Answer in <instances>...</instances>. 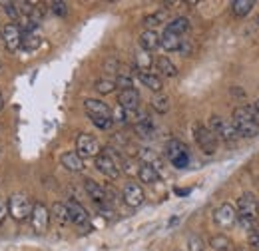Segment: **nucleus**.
<instances>
[{
	"label": "nucleus",
	"instance_id": "1",
	"mask_svg": "<svg viewBox=\"0 0 259 251\" xmlns=\"http://www.w3.org/2000/svg\"><path fill=\"white\" fill-rule=\"evenodd\" d=\"M237 134L241 138H255L259 136V118L251 106H241L233 110V122Z\"/></svg>",
	"mask_w": 259,
	"mask_h": 251
},
{
	"label": "nucleus",
	"instance_id": "2",
	"mask_svg": "<svg viewBox=\"0 0 259 251\" xmlns=\"http://www.w3.org/2000/svg\"><path fill=\"white\" fill-rule=\"evenodd\" d=\"M165 156L176 170H186L190 165V150L180 140H169L165 144Z\"/></svg>",
	"mask_w": 259,
	"mask_h": 251
},
{
	"label": "nucleus",
	"instance_id": "3",
	"mask_svg": "<svg viewBox=\"0 0 259 251\" xmlns=\"http://www.w3.org/2000/svg\"><path fill=\"white\" fill-rule=\"evenodd\" d=\"M32 207L34 203L30 201V197L24 195V193H12L8 197V212H10V216L16 221L30 220Z\"/></svg>",
	"mask_w": 259,
	"mask_h": 251
},
{
	"label": "nucleus",
	"instance_id": "4",
	"mask_svg": "<svg viewBox=\"0 0 259 251\" xmlns=\"http://www.w3.org/2000/svg\"><path fill=\"white\" fill-rule=\"evenodd\" d=\"M209 132L215 138H222L224 142H235L239 138L235 126L231 124V122H226L222 116H211L209 118Z\"/></svg>",
	"mask_w": 259,
	"mask_h": 251
},
{
	"label": "nucleus",
	"instance_id": "5",
	"mask_svg": "<svg viewBox=\"0 0 259 251\" xmlns=\"http://www.w3.org/2000/svg\"><path fill=\"white\" fill-rule=\"evenodd\" d=\"M94 161H96V170L100 174H104L108 180H118V178H120V168H118L114 156L110 154V150L100 152V154L94 157Z\"/></svg>",
	"mask_w": 259,
	"mask_h": 251
},
{
	"label": "nucleus",
	"instance_id": "6",
	"mask_svg": "<svg viewBox=\"0 0 259 251\" xmlns=\"http://www.w3.org/2000/svg\"><path fill=\"white\" fill-rule=\"evenodd\" d=\"M257 199L253 193H243L239 199H237V220H245V221H253L257 220Z\"/></svg>",
	"mask_w": 259,
	"mask_h": 251
},
{
	"label": "nucleus",
	"instance_id": "7",
	"mask_svg": "<svg viewBox=\"0 0 259 251\" xmlns=\"http://www.w3.org/2000/svg\"><path fill=\"white\" fill-rule=\"evenodd\" d=\"M84 108H86V114H88V118L92 120V124H94V122H100V120H112V110H110V106H108L106 102H102V100L88 98V100L84 102Z\"/></svg>",
	"mask_w": 259,
	"mask_h": 251
},
{
	"label": "nucleus",
	"instance_id": "8",
	"mask_svg": "<svg viewBox=\"0 0 259 251\" xmlns=\"http://www.w3.org/2000/svg\"><path fill=\"white\" fill-rule=\"evenodd\" d=\"M195 142H197L199 150L207 156L215 154V150H218V138L205 126H195Z\"/></svg>",
	"mask_w": 259,
	"mask_h": 251
},
{
	"label": "nucleus",
	"instance_id": "9",
	"mask_svg": "<svg viewBox=\"0 0 259 251\" xmlns=\"http://www.w3.org/2000/svg\"><path fill=\"white\" fill-rule=\"evenodd\" d=\"M2 40H4V46L8 52H16L20 46H22V28L16 24V22H10V24H4L2 28Z\"/></svg>",
	"mask_w": 259,
	"mask_h": 251
},
{
	"label": "nucleus",
	"instance_id": "10",
	"mask_svg": "<svg viewBox=\"0 0 259 251\" xmlns=\"http://www.w3.org/2000/svg\"><path fill=\"white\" fill-rule=\"evenodd\" d=\"M76 154L86 159V157H96L100 154V144L94 136L90 134H80L76 140Z\"/></svg>",
	"mask_w": 259,
	"mask_h": 251
},
{
	"label": "nucleus",
	"instance_id": "11",
	"mask_svg": "<svg viewBox=\"0 0 259 251\" xmlns=\"http://www.w3.org/2000/svg\"><path fill=\"white\" fill-rule=\"evenodd\" d=\"M30 221L36 233H46L48 225H50V212L46 210V205L42 203H34L32 214H30Z\"/></svg>",
	"mask_w": 259,
	"mask_h": 251
},
{
	"label": "nucleus",
	"instance_id": "12",
	"mask_svg": "<svg viewBox=\"0 0 259 251\" xmlns=\"http://www.w3.org/2000/svg\"><path fill=\"white\" fill-rule=\"evenodd\" d=\"M122 197H124V201L128 203L130 207H140V205L144 203V199H146L144 189L140 188L138 184H134V182H128V184L124 186Z\"/></svg>",
	"mask_w": 259,
	"mask_h": 251
},
{
	"label": "nucleus",
	"instance_id": "13",
	"mask_svg": "<svg viewBox=\"0 0 259 251\" xmlns=\"http://www.w3.org/2000/svg\"><path fill=\"white\" fill-rule=\"evenodd\" d=\"M235 220H237V212H235V207L229 205V203L220 205V207L213 212V221H215L220 227H231V225L235 223Z\"/></svg>",
	"mask_w": 259,
	"mask_h": 251
},
{
	"label": "nucleus",
	"instance_id": "14",
	"mask_svg": "<svg viewBox=\"0 0 259 251\" xmlns=\"http://www.w3.org/2000/svg\"><path fill=\"white\" fill-rule=\"evenodd\" d=\"M118 106H122L126 112H136V110H140V94H138V90H124V92H120L118 96Z\"/></svg>",
	"mask_w": 259,
	"mask_h": 251
},
{
	"label": "nucleus",
	"instance_id": "15",
	"mask_svg": "<svg viewBox=\"0 0 259 251\" xmlns=\"http://www.w3.org/2000/svg\"><path fill=\"white\" fill-rule=\"evenodd\" d=\"M66 207H68L70 223H76V225H86V223H88V212H86L78 201H68Z\"/></svg>",
	"mask_w": 259,
	"mask_h": 251
},
{
	"label": "nucleus",
	"instance_id": "16",
	"mask_svg": "<svg viewBox=\"0 0 259 251\" xmlns=\"http://www.w3.org/2000/svg\"><path fill=\"white\" fill-rule=\"evenodd\" d=\"M84 189H86V193L90 195V199H92L94 203H98V205H102V203L108 201V199H106V189H104V186H100L94 180H84Z\"/></svg>",
	"mask_w": 259,
	"mask_h": 251
},
{
	"label": "nucleus",
	"instance_id": "17",
	"mask_svg": "<svg viewBox=\"0 0 259 251\" xmlns=\"http://www.w3.org/2000/svg\"><path fill=\"white\" fill-rule=\"evenodd\" d=\"M160 48V34L156 30H144L140 34V50H146L152 54V50Z\"/></svg>",
	"mask_w": 259,
	"mask_h": 251
},
{
	"label": "nucleus",
	"instance_id": "18",
	"mask_svg": "<svg viewBox=\"0 0 259 251\" xmlns=\"http://www.w3.org/2000/svg\"><path fill=\"white\" fill-rule=\"evenodd\" d=\"M60 161H62V165H64L68 172L80 174V172L84 170V159L78 156L76 152H66V154H62Z\"/></svg>",
	"mask_w": 259,
	"mask_h": 251
},
{
	"label": "nucleus",
	"instance_id": "19",
	"mask_svg": "<svg viewBox=\"0 0 259 251\" xmlns=\"http://www.w3.org/2000/svg\"><path fill=\"white\" fill-rule=\"evenodd\" d=\"M134 130H136V134L140 136V138H144V140H150L152 136H154V122L142 112L140 114V120L136 122V126H134Z\"/></svg>",
	"mask_w": 259,
	"mask_h": 251
},
{
	"label": "nucleus",
	"instance_id": "20",
	"mask_svg": "<svg viewBox=\"0 0 259 251\" xmlns=\"http://www.w3.org/2000/svg\"><path fill=\"white\" fill-rule=\"evenodd\" d=\"M138 178L142 184H156L160 180V172L154 168V165H148V163H142L138 168Z\"/></svg>",
	"mask_w": 259,
	"mask_h": 251
},
{
	"label": "nucleus",
	"instance_id": "21",
	"mask_svg": "<svg viewBox=\"0 0 259 251\" xmlns=\"http://www.w3.org/2000/svg\"><path fill=\"white\" fill-rule=\"evenodd\" d=\"M138 78H140V82L148 88V90H152V92H162V80L156 76V74H150V72H138Z\"/></svg>",
	"mask_w": 259,
	"mask_h": 251
},
{
	"label": "nucleus",
	"instance_id": "22",
	"mask_svg": "<svg viewBox=\"0 0 259 251\" xmlns=\"http://www.w3.org/2000/svg\"><path fill=\"white\" fill-rule=\"evenodd\" d=\"M180 44H182V38L171 34V32L163 30V34L160 36V46L167 52H174V50H180Z\"/></svg>",
	"mask_w": 259,
	"mask_h": 251
},
{
	"label": "nucleus",
	"instance_id": "23",
	"mask_svg": "<svg viewBox=\"0 0 259 251\" xmlns=\"http://www.w3.org/2000/svg\"><path fill=\"white\" fill-rule=\"evenodd\" d=\"M165 30L176 34V36H182V34H186V32L190 30V20H188L186 16H178V18H174V20L165 26Z\"/></svg>",
	"mask_w": 259,
	"mask_h": 251
},
{
	"label": "nucleus",
	"instance_id": "24",
	"mask_svg": "<svg viewBox=\"0 0 259 251\" xmlns=\"http://www.w3.org/2000/svg\"><path fill=\"white\" fill-rule=\"evenodd\" d=\"M134 62H136L138 72H148V70L152 68V64H154V58H152L150 52H146V50H138L136 56H134Z\"/></svg>",
	"mask_w": 259,
	"mask_h": 251
},
{
	"label": "nucleus",
	"instance_id": "25",
	"mask_svg": "<svg viewBox=\"0 0 259 251\" xmlns=\"http://www.w3.org/2000/svg\"><path fill=\"white\" fill-rule=\"evenodd\" d=\"M156 66H158L160 74L167 76V78H176V76H178V68L174 66V62H171L169 58H165V56H160V58L156 60Z\"/></svg>",
	"mask_w": 259,
	"mask_h": 251
},
{
	"label": "nucleus",
	"instance_id": "26",
	"mask_svg": "<svg viewBox=\"0 0 259 251\" xmlns=\"http://www.w3.org/2000/svg\"><path fill=\"white\" fill-rule=\"evenodd\" d=\"M253 6H255V2H251V0H235V2H231V12L235 16H247L253 10Z\"/></svg>",
	"mask_w": 259,
	"mask_h": 251
},
{
	"label": "nucleus",
	"instance_id": "27",
	"mask_svg": "<svg viewBox=\"0 0 259 251\" xmlns=\"http://www.w3.org/2000/svg\"><path fill=\"white\" fill-rule=\"evenodd\" d=\"M152 108L158 112V114H167L169 112V98L162 92H158V94H154L152 98Z\"/></svg>",
	"mask_w": 259,
	"mask_h": 251
},
{
	"label": "nucleus",
	"instance_id": "28",
	"mask_svg": "<svg viewBox=\"0 0 259 251\" xmlns=\"http://www.w3.org/2000/svg\"><path fill=\"white\" fill-rule=\"evenodd\" d=\"M163 20H165V10H160V12H156V14L146 16V18H144V26H146V30H154L156 26L163 24Z\"/></svg>",
	"mask_w": 259,
	"mask_h": 251
},
{
	"label": "nucleus",
	"instance_id": "29",
	"mask_svg": "<svg viewBox=\"0 0 259 251\" xmlns=\"http://www.w3.org/2000/svg\"><path fill=\"white\" fill-rule=\"evenodd\" d=\"M52 218H56V221H60V223H70V218H68V207H66V203H60V201H56V203L52 205Z\"/></svg>",
	"mask_w": 259,
	"mask_h": 251
},
{
	"label": "nucleus",
	"instance_id": "30",
	"mask_svg": "<svg viewBox=\"0 0 259 251\" xmlns=\"http://www.w3.org/2000/svg\"><path fill=\"white\" fill-rule=\"evenodd\" d=\"M94 88H96L98 94H112L116 90V82L110 80V78H102L94 84Z\"/></svg>",
	"mask_w": 259,
	"mask_h": 251
},
{
	"label": "nucleus",
	"instance_id": "31",
	"mask_svg": "<svg viewBox=\"0 0 259 251\" xmlns=\"http://www.w3.org/2000/svg\"><path fill=\"white\" fill-rule=\"evenodd\" d=\"M40 36L32 32V34H28V32H24L22 34V46L26 48V50H36V48H40Z\"/></svg>",
	"mask_w": 259,
	"mask_h": 251
},
{
	"label": "nucleus",
	"instance_id": "32",
	"mask_svg": "<svg viewBox=\"0 0 259 251\" xmlns=\"http://www.w3.org/2000/svg\"><path fill=\"white\" fill-rule=\"evenodd\" d=\"M209 245H211V249H215V251H229L231 249V241L227 239L226 235H215V237H211Z\"/></svg>",
	"mask_w": 259,
	"mask_h": 251
},
{
	"label": "nucleus",
	"instance_id": "33",
	"mask_svg": "<svg viewBox=\"0 0 259 251\" xmlns=\"http://www.w3.org/2000/svg\"><path fill=\"white\" fill-rule=\"evenodd\" d=\"M114 82H116V88H120L122 92H124V90H132V88H134V82H132V78H130L128 74H120V76H118Z\"/></svg>",
	"mask_w": 259,
	"mask_h": 251
},
{
	"label": "nucleus",
	"instance_id": "34",
	"mask_svg": "<svg viewBox=\"0 0 259 251\" xmlns=\"http://www.w3.org/2000/svg\"><path fill=\"white\" fill-rule=\"evenodd\" d=\"M0 6L4 8V12H6V14H8L12 20H18V18H20V12L16 10L14 2H4V0H2V2H0Z\"/></svg>",
	"mask_w": 259,
	"mask_h": 251
},
{
	"label": "nucleus",
	"instance_id": "35",
	"mask_svg": "<svg viewBox=\"0 0 259 251\" xmlns=\"http://www.w3.org/2000/svg\"><path fill=\"white\" fill-rule=\"evenodd\" d=\"M50 8H52V12L56 14V16H68V4L66 2H60V0H56V2H52L50 4Z\"/></svg>",
	"mask_w": 259,
	"mask_h": 251
},
{
	"label": "nucleus",
	"instance_id": "36",
	"mask_svg": "<svg viewBox=\"0 0 259 251\" xmlns=\"http://www.w3.org/2000/svg\"><path fill=\"white\" fill-rule=\"evenodd\" d=\"M112 122H118V124H128V116H126V110L122 106H118L114 112H112Z\"/></svg>",
	"mask_w": 259,
	"mask_h": 251
},
{
	"label": "nucleus",
	"instance_id": "37",
	"mask_svg": "<svg viewBox=\"0 0 259 251\" xmlns=\"http://www.w3.org/2000/svg\"><path fill=\"white\" fill-rule=\"evenodd\" d=\"M188 249L190 251H203V241L197 237V235H192L190 241H188Z\"/></svg>",
	"mask_w": 259,
	"mask_h": 251
},
{
	"label": "nucleus",
	"instance_id": "38",
	"mask_svg": "<svg viewBox=\"0 0 259 251\" xmlns=\"http://www.w3.org/2000/svg\"><path fill=\"white\" fill-rule=\"evenodd\" d=\"M249 243H251L253 251H259V227H253L249 231Z\"/></svg>",
	"mask_w": 259,
	"mask_h": 251
},
{
	"label": "nucleus",
	"instance_id": "39",
	"mask_svg": "<svg viewBox=\"0 0 259 251\" xmlns=\"http://www.w3.org/2000/svg\"><path fill=\"white\" fill-rule=\"evenodd\" d=\"M6 216H8V203L4 197H0V223L6 220Z\"/></svg>",
	"mask_w": 259,
	"mask_h": 251
},
{
	"label": "nucleus",
	"instance_id": "40",
	"mask_svg": "<svg viewBox=\"0 0 259 251\" xmlns=\"http://www.w3.org/2000/svg\"><path fill=\"white\" fill-rule=\"evenodd\" d=\"M231 90H233V94L239 96V98H243V96H245L243 92H241V88H231Z\"/></svg>",
	"mask_w": 259,
	"mask_h": 251
},
{
	"label": "nucleus",
	"instance_id": "41",
	"mask_svg": "<svg viewBox=\"0 0 259 251\" xmlns=\"http://www.w3.org/2000/svg\"><path fill=\"white\" fill-rule=\"evenodd\" d=\"M4 110V98H2V94H0V112Z\"/></svg>",
	"mask_w": 259,
	"mask_h": 251
},
{
	"label": "nucleus",
	"instance_id": "42",
	"mask_svg": "<svg viewBox=\"0 0 259 251\" xmlns=\"http://www.w3.org/2000/svg\"><path fill=\"white\" fill-rule=\"evenodd\" d=\"M253 110H255V114H257V116H259V100H257V102H255V106H253Z\"/></svg>",
	"mask_w": 259,
	"mask_h": 251
},
{
	"label": "nucleus",
	"instance_id": "43",
	"mask_svg": "<svg viewBox=\"0 0 259 251\" xmlns=\"http://www.w3.org/2000/svg\"><path fill=\"white\" fill-rule=\"evenodd\" d=\"M2 28H4V24H0V34H2Z\"/></svg>",
	"mask_w": 259,
	"mask_h": 251
},
{
	"label": "nucleus",
	"instance_id": "44",
	"mask_svg": "<svg viewBox=\"0 0 259 251\" xmlns=\"http://www.w3.org/2000/svg\"><path fill=\"white\" fill-rule=\"evenodd\" d=\"M257 22H259V18H257Z\"/></svg>",
	"mask_w": 259,
	"mask_h": 251
},
{
	"label": "nucleus",
	"instance_id": "45",
	"mask_svg": "<svg viewBox=\"0 0 259 251\" xmlns=\"http://www.w3.org/2000/svg\"><path fill=\"white\" fill-rule=\"evenodd\" d=\"M0 66H2V64H0Z\"/></svg>",
	"mask_w": 259,
	"mask_h": 251
},
{
	"label": "nucleus",
	"instance_id": "46",
	"mask_svg": "<svg viewBox=\"0 0 259 251\" xmlns=\"http://www.w3.org/2000/svg\"><path fill=\"white\" fill-rule=\"evenodd\" d=\"M239 251H241V249H239Z\"/></svg>",
	"mask_w": 259,
	"mask_h": 251
}]
</instances>
